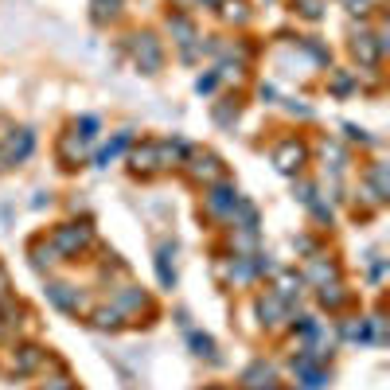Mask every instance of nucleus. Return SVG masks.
<instances>
[{
	"label": "nucleus",
	"instance_id": "nucleus-9",
	"mask_svg": "<svg viewBox=\"0 0 390 390\" xmlns=\"http://www.w3.org/2000/svg\"><path fill=\"white\" fill-rule=\"evenodd\" d=\"M94 324L98 328H122V312H117V308H98L94 312Z\"/></svg>",
	"mask_w": 390,
	"mask_h": 390
},
{
	"label": "nucleus",
	"instance_id": "nucleus-6",
	"mask_svg": "<svg viewBox=\"0 0 390 390\" xmlns=\"http://www.w3.org/2000/svg\"><path fill=\"white\" fill-rule=\"evenodd\" d=\"M39 363H43V352H39L36 343H27V347H20V359H16V375H27V371H36Z\"/></svg>",
	"mask_w": 390,
	"mask_h": 390
},
{
	"label": "nucleus",
	"instance_id": "nucleus-22",
	"mask_svg": "<svg viewBox=\"0 0 390 390\" xmlns=\"http://www.w3.org/2000/svg\"><path fill=\"white\" fill-rule=\"evenodd\" d=\"M207 4H219V0H207Z\"/></svg>",
	"mask_w": 390,
	"mask_h": 390
},
{
	"label": "nucleus",
	"instance_id": "nucleus-3",
	"mask_svg": "<svg viewBox=\"0 0 390 390\" xmlns=\"http://www.w3.org/2000/svg\"><path fill=\"white\" fill-rule=\"evenodd\" d=\"M273 164H277L281 172H297L305 164V145H301V141H281L277 152H273Z\"/></svg>",
	"mask_w": 390,
	"mask_h": 390
},
{
	"label": "nucleus",
	"instance_id": "nucleus-1",
	"mask_svg": "<svg viewBox=\"0 0 390 390\" xmlns=\"http://www.w3.org/2000/svg\"><path fill=\"white\" fill-rule=\"evenodd\" d=\"M133 55H137V67H141L145 74L160 71V43H157V36H133Z\"/></svg>",
	"mask_w": 390,
	"mask_h": 390
},
{
	"label": "nucleus",
	"instance_id": "nucleus-19",
	"mask_svg": "<svg viewBox=\"0 0 390 390\" xmlns=\"http://www.w3.org/2000/svg\"><path fill=\"white\" fill-rule=\"evenodd\" d=\"M47 390H74V387L67 382V378H55V382H47Z\"/></svg>",
	"mask_w": 390,
	"mask_h": 390
},
{
	"label": "nucleus",
	"instance_id": "nucleus-18",
	"mask_svg": "<svg viewBox=\"0 0 390 390\" xmlns=\"http://www.w3.org/2000/svg\"><path fill=\"white\" fill-rule=\"evenodd\" d=\"M195 347H199V355H211V340H207V336H195Z\"/></svg>",
	"mask_w": 390,
	"mask_h": 390
},
{
	"label": "nucleus",
	"instance_id": "nucleus-7",
	"mask_svg": "<svg viewBox=\"0 0 390 390\" xmlns=\"http://www.w3.org/2000/svg\"><path fill=\"white\" fill-rule=\"evenodd\" d=\"M47 292H51V301H55L62 312H78V297L71 292V285H51Z\"/></svg>",
	"mask_w": 390,
	"mask_h": 390
},
{
	"label": "nucleus",
	"instance_id": "nucleus-15",
	"mask_svg": "<svg viewBox=\"0 0 390 390\" xmlns=\"http://www.w3.org/2000/svg\"><path fill=\"white\" fill-rule=\"evenodd\" d=\"M94 8H98V20H106V16H117V0H98V4H94Z\"/></svg>",
	"mask_w": 390,
	"mask_h": 390
},
{
	"label": "nucleus",
	"instance_id": "nucleus-12",
	"mask_svg": "<svg viewBox=\"0 0 390 390\" xmlns=\"http://www.w3.org/2000/svg\"><path fill=\"white\" fill-rule=\"evenodd\" d=\"M32 145H36V137H32V133L24 129V133H20V145L12 141V148H8V157H12V164H16V160H24L27 152H32Z\"/></svg>",
	"mask_w": 390,
	"mask_h": 390
},
{
	"label": "nucleus",
	"instance_id": "nucleus-10",
	"mask_svg": "<svg viewBox=\"0 0 390 390\" xmlns=\"http://www.w3.org/2000/svg\"><path fill=\"white\" fill-rule=\"evenodd\" d=\"M125 145H129V133H117V141H113L110 148H102V152H98V168H106V164H110V160L117 157Z\"/></svg>",
	"mask_w": 390,
	"mask_h": 390
},
{
	"label": "nucleus",
	"instance_id": "nucleus-2",
	"mask_svg": "<svg viewBox=\"0 0 390 390\" xmlns=\"http://www.w3.org/2000/svg\"><path fill=\"white\" fill-rule=\"evenodd\" d=\"M86 242H90V231H86V227H59V231H55V242H51V246H55L62 257H74Z\"/></svg>",
	"mask_w": 390,
	"mask_h": 390
},
{
	"label": "nucleus",
	"instance_id": "nucleus-17",
	"mask_svg": "<svg viewBox=\"0 0 390 390\" xmlns=\"http://www.w3.org/2000/svg\"><path fill=\"white\" fill-rule=\"evenodd\" d=\"M59 157H62V160H74V157H82V145H71V141H62Z\"/></svg>",
	"mask_w": 390,
	"mask_h": 390
},
{
	"label": "nucleus",
	"instance_id": "nucleus-13",
	"mask_svg": "<svg viewBox=\"0 0 390 390\" xmlns=\"http://www.w3.org/2000/svg\"><path fill=\"white\" fill-rule=\"evenodd\" d=\"M262 378H266V382H269V367L266 363H254V367H250V371H246V375H242V382H246V387H262Z\"/></svg>",
	"mask_w": 390,
	"mask_h": 390
},
{
	"label": "nucleus",
	"instance_id": "nucleus-11",
	"mask_svg": "<svg viewBox=\"0 0 390 390\" xmlns=\"http://www.w3.org/2000/svg\"><path fill=\"white\" fill-rule=\"evenodd\" d=\"M343 301H347V292H343V285H332V292L328 289H324V285H320V305H324V308H340L343 305Z\"/></svg>",
	"mask_w": 390,
	"mask_h": 390
},
{
	"label": "nucleus",
	"instance_id": "nucleus-8",
	"mask_svg": "<svg viewBox=\"0 0 390 390\" xmlns=\"http://www.w3.org/2000/svg\"><path fill=\"white\" fill-rule=\"evenodd\" d=\"M129 164H133L137 172H141V168H152V164H157V145H145V148H137L133 157H129Z\"/></svg>",
	"mask_w": 390,
	"mask_h": 390
},
{
	"label": "nucleus",
	"instance_id": "nucleus-16",
	"mask_svg": "<svg viewBox=\"0 0 390 390\" xmlns=\"http://www.w3.org/2000/svg\"><path fill=\"white\" fill-rule=\"evenodd\" d=\"M78 125H82V141H94V137H98V122H94V117H82Z\"/></svg>",
	"mask_w": 390,
	"mask_h": 390
},
{
	"label": "nucleus",
	"instance_id": "nucleus-20",
	"mask_svg": "<svg viewBox=\"0 0 390 390\" xmlns=\"http://www.w3.org/2000/svg\"><path fill=\"white\" fill-rule=\"evenodd\" d=\"M8 292V273H4V266H0V297Z\"/></svg>",
	"mask_w": 390,
	"mask_h": 390
},
{
	"label": "nucleus",
	"instance_id": "nucleus-21",
	"mask_svg": "<svg viewBox=\"0 0 390 390\" xmlns=\"http://www.w3.org/2000/svg\"><path fill=\"white\" fill-rule=\"evenodd\" d=\"M176 4H192V0H176Z\"/></svg>",
	"mask_w": 390,
	"mask_h": 390
},
{
	"label": "nucleus",
	"instance_id": "nucleus-23",
	"mask_svg": "<svg viewBox=\"0 0 390 390\" xmlns=\"http://www.w3.org/2000/svg\"><path fill=\"white\" fill-rule=\"evenodd\" d=\"M211 390H222V387H211Z\"/></svg>",
	"mask_w": 390,
	"mask_h": 390
},
{
	"label": "nucleus",
	"instance_id": "nucleus-14",
	"mask_svg": "<svg viewBox=\"0 0 390 390\" xmlns=\"http://www.w3.org/2000/svg\"><path fill=\"white\" fill-rule=\"evenodd\" d=\"M168 27H172V32H176V36H180V39H176V43H192V39H195L192 24H187L183 16H176V20H168Z\"/></svg>",
	"mask_w": 390,
	"mask_h": 390
},
{
	"label": "nucleus",
	"instance_id": "nucleus-4",
	"mask_svg": "<svg viewBox=\"0 0 390 390\" xmlns=\"http://www.w3.org/2000/svg\"><path fill=\"white\" fill-rule=\"evenodd\" d=\"M207 207L215 211V215H222V211H231L234 215V207H238V192H234L231 183H215L211 195H207Z\"/></svg>",
	"mask_w": 390,
	"mask_h": 390
},
{
	"label": "nucleus",
	"instance_id": "nucleus-5",
	"mask_svg": "<svg viewBox=\"0 0 390 390\" xmlns=\"http://www.w3.org/2000/svg\"><path fill=\"white\" fill-rule=\"evenodd\" d=\"M192 172H195V180H215V176L222 172V164H219V157L203 152V157H195V160H192Z\"/></svg>",
	"mask_w": 390,
	"mask_h": 390
}]
</instances>
